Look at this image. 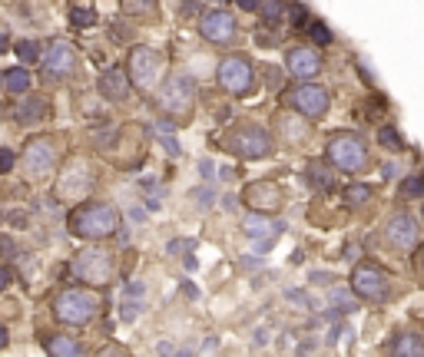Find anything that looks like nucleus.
Listing matches in <instances>:
<instances>
[{
  "instance_id": "f257e3e1",
  "label": "nucleus",
  "mask_w": 424,
  "mask_h": 357,
  "mask_svg": "<svg viewBox=\"0 0 424 357\" xmlns=\"http://www.w3.org/2000/svg\"><path fill=\"white\" fill-rule=\"evenodd\" d=\"M70 235L87 241H103L109 235H120V212L109 202H83L70 212Z\"/></svg>"
},
{
  "instance_id": "f03ea898",
  "label": "nucleus",
  "mask_w": 424,
  "mask_h": 357,
  "mask_svg": "<svg viewBox=\"0 0 424 357\" xmlns=\"http://www.w3.org/2000/svg\"><path fill=\"white\" fill-rule=\"evenodd\" d=\"M100 314V298L87 288H67L53 298V318L67 327H83Z\"/></svg>"
},
{
  "instance_id": "7ed1b4c3",
  "label": "nucleus",
  "mask_w": 424,
  "mask_h": 357,
  "mask_svg": "<svg viewBox=\"0 0 424 357\" xmlns=\"http://www.w3.org/2000/svg\"><path fill=\"white\" fill-rule=\"evenodd\" d=\"M325 156H328V165H335L338 172H362L364 165H368V146H364L362 136L355 133H338L328 139V146H325Z\"/></svg>"
},
{
  "instance_id": "20e7f679",
  "label": "nucleus",
  "mask_w": 424,
  "mask_h": 357,
  "mask_svg": "<svg viewBox=\"0 0 424 357\" xmlns=\"http://www.w3.org/2000/svg\"><path fill=\"white\" fill-rule=\"evenodd\" d=\"M126 80H130V86L143 89V93H150V89L159 86V76H163V53L159 50H152V46H136V50H130V60H126Z\"/></svg>"
},
{
  "instance_id": "39448f33",
  "label": "nucleus",
  "mask_w": 424,
  "mask_h": 357,
  "mask_svg": "<svg viewBox=\"0 0 424 357\" xmlns=\"http://www.w3.org/2000/svg\"><path fill=\"white\" fill-rule=\"evenodd\" d=\"M159 109L166 113V116L173 119H182L189 116V109H193V103H196V80L189 73H173L159 86Z\"/></svg>"
},
{
  "instance_id": "423d86ee",
  "label": "nucleus",
  "mask_w": 424,
  "mask_h": 357,
  "mask_svg": "<svg viewBox=\"0 0 424 357\" xmlns=\"http://www.w3.org/2000/svg\"><path fill=\"white\" fill-rule=\"evenodd\" d=\"M348 284L362 301H371V304H385V301L391 298V275L381 265H371V262L355 265Z\"/></svg>"
},
{
  "instance_id": "0eeeda50",
  "label": "nucleus",
  "mask_w": 424,
  "mask_h": 357,
  "mask_svg": "<svg viewBox=\"0 0 424 357\" xmlns=\"http://www.w3.org/2000/svg\"><path fill=\"white\" fill-rule=\"evenodd\" d=\"M70 271H73L83 284H106L113 278V271H116V262H113V255L106 252V248L90 245V248H80V252L73 255Z\"/></svg>"
},
{
  "instance_id": "6e6552de",
  "label": "nucleus",
  "mask_w": 424,
  "mask_h": 357,
  "mask_svg": "<svg viewBox=\"0 0 424 357\" xmlns=\"http://www.w3.org/2000/svg\"><path fill=\"white\" fill-rule=\"evenodd\" d=\"M215 76H219V86L232 96H249L256 89V66L249 63V57H239V53L222 60Z\"/></svg>"
},
{
  "instance_id": "1a4fd4ad",
  "label": "nucleus",
  "mask_w": 424,
  "mask_h": 357,
  "mask_svg": "<svg viewBox=\"0 0 424 357\" xmlns=\"http://www.w3.org/2000/svg\"><path fill=\"white\" fill-rule=\"evenodd\" d=\"M285 103L305 119H321L332 109V96H328V89L318 86V83H299L295 89L285 93Z\"/></svg>"
},
{
  "instance_id": "9d476101",
  "label": "nucleus",
  "mask_w": 424,
  "mask_h": 357,
  "mask_svg": "<svg viewBox=\"0 0 424 357\" xmlns=\"http://www.w3.org/2000/svg\"><path fill=\"white\" fill-rule=\"evenodd\" d=\"M229 149L242 159H265L272 152V136L265 126H256V122H242L236 126V133L229 139Z\"/></svg>"
},
{
  "instance_id": "9b49d317",
  "label": "nucleus",
  "mask_w": 424,
  "mask_h": 357,
  "mask_svg": "<svg viewBox=\"0 0 424 357\" xmlns=\"http://www.w3.org/2000/svg\"><path fill=\"white\" fill-rule=\"evenodd\" d=\"M40 66L46 80H67L76 66V46L70 40H53L40 50Z\"/></svg>"
},
{
  "instance_id": "f8f14e48",
  "label": "nucleus",
  "mask_w": 424,
  "mask_h": 357,
  "mask_svg": "<svg viewBox=\"0 0 424 357\" xmlns=\"http://www.w3.org/2000/svg\"><path fill=\"white\" fill-rule=\"evenodd\" d=\"M199 33H202V40L212 46H226L236 40V17L222 10V7H215V10H206V14L199 17Z\"/></svg>"
},
{
  "instance_id": "ddd939ff",
  "label": "nucleus",
  "mask_w": 424,
  "mask_h": 357,
  "mask_svg": "<svg viewBox=\"0 0 424 357\" xmlns=\"http://www.w3.org/2000/svg\"><path fill=\"white\" fill-rule=\"evenodd\" d=\"M24 165H27V172L30 176H50L53 172V165H57V146H53V139L50 136H33L27 139V146H24Z\"/></svg>"
},
{
  "instance_id": "4468645a",
  "label": "nucleus",
  "mask_w": 424,
  "mask_h": 357,
  "mask_svg": "<svg viewBox=\"0 0 424 357\" xmlns=\"http://www.w3.org/2000/svg\"><path fill=\"white\" fill-rule=\"evenodd\" d=\"M385 235H388V245H391V248H398V252H414L418 241H421V228H418V219H414V215L398 212L391 222H388Z\"/></svg>"
},
{
  "instance_id": "2eb2a0df",
  "label": "nucleus",
  "mask_w": 424,
  "mask_h": 357,
  "mask_svg": "<svg viewBox=\"0 0 424 357\" xmlns=\"http://www.w3.org/2000/svg\"><path fill=\"white\" fill-rule=\"evenodd\" d=\"M90 189H93L90 165L80 163V159H73V163H70L60 172V182H57V195H60V199H80V195H87Z\"/></svg>"
},
{
  "instance_id": "dca6fc26",
  "label": "nucleus",
  "mask_w": 424,
  "mask_h": 357,
  "mask_svg": "<svg viewBox=\"0 0 424 357\" xmlns=\"http://www.w3.org/2000/svg\"><path fill=\"white\" fill-rule=\"evenodd\" d=\"M285 66H288V73L295 76V80H312V76L321 73V57H318L312 46H288L285 50Z\"/></svg>"
},
{
  "instance_id": "f3484780",
  "label": "nucleus",
  "mask_w": 424,
  "mask_h": 357,
  "mask_svg": "<svg viewBox=\"0 0 424 357\" xmlns=\"http://www.w3.org/2000/svg\"><path fill=\"white\" fill-rule=\"evenodd\" d=\"M245 205L258 212V215H269L275 208H282V189L275 185V182H252L249 189H245Z\"/></svg>"
},
{
  "instance_id": "a211bd4d",
  "label": "nucleus",
  "mask_w": 424,
  "mask_h": 357,
  "mask_svg": "<svg viewBox=\"0 0 424 357\" xmlns=\"http://www.w3.org/2000/svg\"><path fill=\"white\" fill-rule=\"evenodd\" d=\"M242 232L245 238L252 241H275V238L285 232V222H279L272 215H258V212H249L242 219Z\"/></svg>"
},
{
  "instance_id": "6ab92c4d",
  "label": "nucleus",
  "mask_w": 424,
  "mask_h": 357,
  "mask_svg": "<svg viewBox=\"0 0 424 357\" xmlns=\"http://www.w3.org/2000/svg\"><path fill=\"white\" fill-rule=\"evenodd\" d=\"M100 93H103L106 100H113V103H120V100L130 96V80L123 73V66L103 70V76H100Z\"/></svg>"
},
{
  "instance_id": "aec40b11",
  "label": "nucleus",
  "mask_w": 424,
  "mask_h": 357,
  "mask_svg": "<svg viewBox=\"0 0 424 357\" xmlns=\"http://www.w3.org/2000/svg\"><path fill=\"white\" fill-rule=\"evenodd\" d=\"M46 113H50V103H46V96H27V100H20V103L14 106V119L24 126H30V122H40V119H46Z\"/></svg>"
},
{
  "instance_id": "412c9836",
  "label": "nucleus",
  "mask_w": 424,
  "mask_h": 357,
  "mask_svg": "<svg viewBox=\"0 0 424 357\" xmlns=\"http://www.w3.org/2000/svg\"><path fill=\"white\" fill-rule=\"evenodd\" d=\"M391 357H424V341L414 331H401L391 338Z\"/></svg>"
},
{
  "instance_id": "4be33fe9",
  "label": "nucleus",
  "mask_w": 424,
  "mask_h": 357,
  "mask_svg": "<svg viewBox=\"0 0 424 357\" xmlns=\"http://www.w3.org/2000/svg\"><path fill=\"white\" fill-rule=\"evenodd\" d=\"M30 83H33V76L24 66H14V70H7V73L0 76V86L7 89V93H30Z\"/></svg>"
},
{
  "instance_id": "5701e85b",
  "label": "nucleus",
  "mask_w": 424,
  "mask_h": 357,
  "mask_svg": "<svg viewBox=\"0 0 424 357\" xmlns=\"http://www.w3.org/2000/svg\"><path fill=\"white\" fill-rule=\"evenodd\" d=\"M46 357H80V341L67 334H53L46 338Z\"/></svg>"
},
{
  "instance_id": "b1692460",
  "label": "nucleus",
  "mask_w": 424,
  "mask_h": 357,
  "mask_svg": "<svg viewBox=\"0 0 424 357\" xmlns=\"http://www.w3.org/2000/svg\"><path fill=\"white\" fill-rule=\"evenodd\" d=\"M308 182L315 185L318 192H328V189L335 185V172L325 163H312L308 165Z\"/></svg>"
},
{
  "instance_id": "393cba45",
  "label": "nucleus",
  "mask_w": 424,
  "mask_h": 357,
  "mask_svg": "<svg viewBox=\"0 0 424 357\" xmlns=\"http://www.w3.org/2000/svg\"><path fill=\"white\" fill-rule=\"evenodd\" d=\"M96 20H100V17H96V7H90V3H73V7H70V24H73L76 30H90Z\"/></svg>"
},
{
  "instance_id": "a878e982",
  "label": "nucleus",
  "mask_w": 424,
  "mask_h": 357,
  "mask_svg": "<svg viewBox=\"0 0 424 357\" xmlns=\"http://www.w3.org/2000/svg\"><path fill=\"white\" fill-rule=\"evenodd\" d=\"M342 199H345V205L348 208H362L364 202H371V185H364V182H351V185H345Z\"/></svg>"
},
{
  "instance_id": "bb28decb",
  "label": "nucleus",
  "mask_w": 424,
  "mask_h": 357,
  "mask_svg": "<svg viewBox=\"0 0 424 357\" xmlns=\"http://www.w3.org/2000/svg\"><path fill=\"white\" fill-rule=\"evenodd\" d=\"M279 129H282V136H285L288 143H302V139H305V122H302V119L279 116Z\"/></svg>"
},
{
  "instance_id": "cd10ccee",
  "label": "nucleus",
  "mask_w": 424,
  "mask_h": 357,
  "mask_svg": "<svg viewBox=\"0 0 424 357\" xmlns=\"http://www.w3.org/2000/svg\"><path fill=\"white\" fill-rule=\"evenodd\" d=\"M40 50H44V46L37 44V40H20V44H17V57L24 63V70H30V63L40 60Z\"/></svg>"
},
{
  "instance_id": "c85d7f7f",
  "label": "nucleus",
  "mask_w": 424,
  "mask_h": 357,
  "mask_svg": "<svg viewBox=\"0 0 424 357\" xmlns=\"http://www.w3.org/2000/svg\"><path fill=\"white\" fill-rule=\"evenodd\" d=\"M258 14H262V20H265L269 27H279V24H282V17H285V3H279V0L258 3Z\"/></svg>"
},
{
  "instance_id": "c756f323",
  "label": "nucleus",
  "mask_w": 424,
  "mask_h": 357,
  "mask_svg": "<svg viewBox=\"0 0 424 357\" xmlns=\"http://www.w3.org/2000/svg\"><path fill=\"white\" fill-rule=\"evenodd\" d=\"M378 143L385 149H391V152H398V149L405 146V139H401V133H398L394 126H381V129H378Z\"/></svg>"
},
{
  "instance_id": "7c9ffc66",
  "label": "nucleus",
  "mask_w": 424,
  "mask_h": 357,
  "mask_svg": "<svg viewBox=\"0 0 424 357\" xmlns=\"http://www.w3.org/2000/svg\"><path fill=\"white\" fill-rule=\"evenodd\" d=\"M285 14L292 17V27L295 30H305L308 24H312V17H308V7H305V3H292V7H285Z\"/></svg>"
},
{
  "instance_id": "2f4dec72",
  "label": "nucleus",
  "mask_w": 424,
  "mask_h": 357,
  "mask_svg": "<svg viewBox=\"0 0 424 357\" xmlns=\"http://www.w3.org/2000/svg\"><path fill=\"white\" fill-rule=\"evenodd\" d=\"M308 30H312V40H315V44H321V46H328V44L335 40V37H332V30L325 27L321 20H312V27H308Z\"/></svg>"
},
{
  "instance_id": "473e14b6",
  "label": "nucleus",
  "mask_w": 424,
  "mask_h": 357,
  "mask_svg": "<svg viewBox=\"0 0 424 357\" xmlns=\"http://www.w3.org/2000/svg\"><path fill=\"white\" fill-rule=\"evenodd\" d=\"M401 195H405V199H418V195H421V178H418V176H408V178H405V185H401Z\"/></svg>"
},
{
  "instance_id": "72a5a7b5",
  "label": "nucleus",
  "mask_w": 424,
  "mask_h": 357,
  "mask_svg": "<svg viewBox=\"0 0 424 357\" xmlns=\"http://www.w3.org/2000/svg\"><path fill=\"white\" fill-rule=\"evenodd\" d=\"M93 357H130V351H126V347H120V344H106L103 351H96Z\"/></svg>"
},
{
  "instance_id": "f704fd0d",
  "label": "nucleus",
  "mask_w": 424,
  "mask_h": 357,
  "mask_svg": "<svg viewBox=\"0 0 424 357\" xmlns=\"http://www.w3.org/2000/svg\"><path fill=\"white\" fill-rule=\"evenodd\" d=\"M10 169H14V152L0 146V172H10Z\"/></svg>"
},
{
  "instance_id": "c9c22d12",
  "label": "nucleus",
  "mask_w": 424,
  "mask_h": 357,
  "mask_svg": "<svg viewBox=\"0 0 424 357\" xmlns=\"http://www.w3.org/2000/svg\"><path fill=\"white\" fill-rule=\"evenodd\" d=\"M143 311V304H130V301H123V321H133V318H136V314Z\"/></svg>"
},
{
  "instance_id": "e433bc0d",
  "label": "nucleus",
  "mask_w": 424,
  "mask_h": 357,
  "mask_svg": "<svg viewBox=\"0 0 424 357\" xmlns=\"http://www.w3.org/2000/svg\"><path fill=\"white\" fill-rule=\"evenodd\" d=\"M159 143H163V149H166L169 156H179V152H182V149H179V143H176L173 136H159Z\"/></svg>"
},
{
  "instance_id": "4c0bfd02",
  "label": "nucleus",
  "mask_w": 424,
  "mask_h": 357,
  "mask_svg": "<svg viewBox=\"0 0 424 357\" xmlns=\"http://www.w3.org/2000/svg\"><path fill=\"white\" fill-rule=\"evenodd\" d=\"M123 10H126V14H150L152 3H123Z\"/></svg>"
},
{
  "instance_id": "58836bf2",
  "label": "nucleus",
  "mask_w": 424,
  "mask_h": 357,
  "mask_svg": "<svg viewBox=\"0 0 424 357\" xmlns=\"http://www.w3.org/2000/svg\"><path fill=\"white\" fill-rule=\"evenodd\" d=\"M156 129L163 136H169V133H176V122H173V119H156Z\"/></svg>"
},
{
  "instance_id": "ea45409f",
  "label": "nucleus",
  "mask_w": 424,
  "mask_h": 357,
  "mask_svg": "<svg viewBox=\"0 0 424 357\" xmlns=\"http://www.w3.org/2000/svg\"><path fill=\"white\" fill-rule=\"evenodd\" d=\"M193 195H196L202 205H212V202H215V192H212V189H199V192H193Z\"/></svg>"
},
{
  "instance_id": "a19ab883",
  "label": "nucleus",
  "mask_w": 424,
  "mask_h": 357,
  "mask_svg": "<svg viewBox=\"0 0 424 357\" xmlns=\"http://www.w3.org/2000/svg\"><path fill=\"white\" fill-rule=\"evenodd\" d=\"M199 176H202V178H212V176H215V165H212L209 159H202V163H199Z\"/></svg>"
},
{
  "instance_id": "79ce46f5",
  "label": "nucleus",
  "mask_w": 424,
  "mask_h": 357,
  "mask_svg": "<svg viewBox=\"0 0 424 357\" xmlns=\"http://www.w3.org/2000/svg\"><path fill=\"white\" fill-rule=\"evenodd\" d=\"M126 298H136V301H139V298H143V282L130 284V288H126Z\"/></svg>"
},
{
  "instance_id": "37998d69",
  "label": "nucleus",
  "mask_w": 424,
  "mask_h": 357,
  "mask_svg": "<svg viewBox=\"0 0 424 357\" xmlns=\"http://www.w3.org/2000/svg\"><path fill=\"white\" fill-rule=\"evenodd\" d=\"M3 288H10V268L0 265V291H3Z\"/></svg>"
},
{
  "instance_id": "c03bdc74",
  "label": "nucleus",
  "mask_w": 424,
  "mask_h": 357,
  "mask_svg": "<svg viewBox=\"0 0 424 357\" xmlns=\"http://www.w3.org/2000/svg\"><path fill=\"white\" fill-rule=\"evenodd\" d=\"M358 70H362V80H364V83H375V70H368L364 63H358Z\"/></svg>"
},
{
  "instance_id": "a18cd8bd",
  "label": "nucleus",
  "mask_w": 424,
  "mask_h": 357,
  "mask_svg": "<svg viewBox=\"0 0 424 357\" xmlns=\"http://www.w3.org/2000/svg\"><path fill=\"white\" fill-rule=\"evenodd\" d=\"M236 205H239L236 195H226V199H222V208H226V212H236Z\"/></svg>"
},
{
  "instance_id": "49530a36",
  "label": "nucleus",
  "mask_w": 424,
  "mask_h": 357,
  "mask_svg": "<svg viewBox=\"0 0 424 357\" xmlns=\"http://www.w3.org/2000/svg\"><path fill=\"white\" fill-rule=\"evenodd\" d=\"M265 341H269V331H265V327H258L256 331V347H262Z\"/></svg>"
},
{
  "instance_id": "de8ad7c7",
  "label": "nucleus",
  "mask_w": 424,
  "mask_h": 357,
  "mask_svg": "<svg viewBox=\"0 0 424 357\" xmlns=\"http://www.w3.org/2000/svg\"><path fill=\"white\" fill-rule=\"evenodd\" d=\"M285 298H288V301H299V304H305V301H308L302 291H285Z\"/></svg>"
},
{
  "instance_id": "09e8293b",
  "label": "nucleus",
  "mask_w": 424,
  "mask_h": 357,
  "mask_svg": "<svg viewBox=\"0 0 424 357\" xmlns=\"http://www.w3.org/2000/svg\"><path fill=\"white\" fill-rule=\"evenodd\" d=\"M7 344H10V334H7V327L0 324V351H3V347H7Z\"/></svg>"
},
{
  "instance_id": "8fccbe9b",
  "label": "nucleus",
  "mask_w": 424,
  "mask_h": 357,
  "mask_svg": "<svg viewBox=\"0 0 424 357\" xmlns=\"http://www.w3.org/2000/svg\"><path fill=\"white\" fill-rule=\"evenodd\" d=\"M182 288H186V295H189V298H199V291H196V284H193V282H186Z\"/></svg>"
},
{
  "instance_id": "3c124183",
  "label": "nucleus",
  "mask_w": 424,
  "mask_h": 357,
  "mask_svg": "<svg viewBox=\"0 0 424 357\" xmlns=\"http://www.w3.org/2000/svg\"><path fill=\"white\" fill-rule=\"evenodd\" d=\"M182 265H186V268H189V271H193V268H196L199 262H196V258H193V255H186V258H182Z\"/></svg>"
},
{
  "instance_id": "603ef678",
  "label": "nucleus",
  "mask_w": 424,
  "mask_h": 357,
  "mask_svg": "<svg viewBox=\"0 0 424 357\" xmlns=\"http://www.w3.org/2000/svg\"><path fill=\"white\" fill-rule=\"evenodd\" d=\"M239 10H258V3H252V0H242V3H239Z\"/></svg>"
},
{
  "instance_id": "864d4df0",
  "label": "nucleus",
  "mask_w": 424,
  "mask_h": 357,
  "mask_svg": "<svg viewBox=\"0 0 424 357\" xmlns=\"http://www.w3.org/2000/svg\"><path fill=\"white\" fill-rule=\"evenodd\" d=\"M0 53H7V37L0 33Z\"/></svg>"
}]
</instances>
